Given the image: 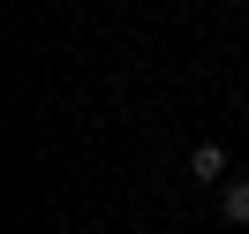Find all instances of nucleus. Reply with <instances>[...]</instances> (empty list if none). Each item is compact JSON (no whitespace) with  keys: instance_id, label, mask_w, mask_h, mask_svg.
Listing matches in <instances>:
<instances>
[{"instance_id":"f03ea898","label":"nucleus","mask_w":249,"mask_h":234,"mask_svg":"<svg viewBox=\"0 0 249 234\" xmlns=\"http://www.w3.org/2000/svg\"><path fill=\"white\" fill-rule=\"evenodd\" d=\"M219 212H227V227H249V181H242V174L219 181Z\"/></svg>"},{"instance_id":"f257e3e1","label":"nucleus","mask_w":249,"mask_h":234,"mask_svg":"<svg viewBox=\"0 0 249 234\" xmlns=\"http://www.w3.org/2000/svg\"><path fill=\"white\" fill-rule=\"evenodd\" d=\"M189 174H196V181H234L227 174V144H196V151H189Z\"/></svg>"}]
</instances>
